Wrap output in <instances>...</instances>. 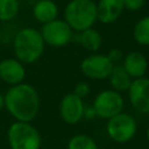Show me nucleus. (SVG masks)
<instances>
[{
  "label": "nucleus",
  "instance_id": "nucleus-12",
  "mask_svg": "<svg viewBox=\"0 0 149 149\" xmlns=\"http://www.w3.org/2000/svg\"><path fill=\"white\" fill-rule=\"evenodd\" d=\"M123 0H99L97 3L98 21L105 24L115 22L123 13Z\"/></svg>",
  "mask_w": 149,
  "mask_h": 149
},
{
  "label": "nucleus",
  "instance_id": "nucleus-1",
  "mask_svg": "<svg viewBox=\"0 0 149 149\" xmlns=\"http://www.w3.org/2000/svg\"><path fill=\"white\" fill-rule=\"evenodd\" d=\"M5 97V108L16 120L31 122L40 111V95L36 88L27 83L10 86Z\"/></svg>",
  "mask_w": 149,
  "mask_h": 149
},
{
  "label": "nucleus",
  "instance_id": "nucleus-22",
  "mask_svg": "<svg viewBox=\"0 0 149 149\" xmlns=\"http://www.w3.org/2000/svg\"><path fill=\"white\" fill-rule=\"evenodd\" d=\"M106 56L108 57V59H109L114 65H115V64H120V62H122V59H123V54H122V51H121L120 49H116V48L111 49L109 52H108Z\"/></svg>",
  "mask_w": 149,
  "mask_h": 149
},
{
  "label": "nucleus",
  "instance_id": "nucleus-2",
  "mask_svg": "<svg viewBox=\"0 0 149 149\" xmlns=\"http://www.w3.org/2000/svg\"><path fill=\"white\" fill-rule=\"evenodd\" d=\"M44 41L40 30L30 27L20 29L13 40V50L15 58L22 64H33L37 62L44 52Z\"/></svg>",
  "mask_w": 149,
  "mask_h": 149
},
{
  "label": "nucleus",
  "instance_id": "nucleus-15",
  "mask_svg": "<svg viewBox=\"0 0 149 149\" xmlns=\"http://www.w3.org/2000/svg\"><path fill=\"white\" fill-rule=\"evenodd\" d=\"M108 79H109L112 90H114L119 93L128 91V88L133 81V78L127 73V71L123 69V66L121 64H115L113 66Z\"/></svg>",
  "mask_w": 149,
  "mask_h": 149
},
{
  "label": "nucleus",
  "instance_id": "nucleus-24",
  "mask_svg": "<svg viewBox=\"0 0 149 149\" xmlns=\"http://www.w3.org/2000/svg\"><path fill=\"white\" fill-rule=\"evenodd\" d=\"M3 107H5V97H3V94L0 92V111H1Z\"/></svg>",
  "mask_w": 149,
  "mask_h": 149
},
{
  "label": "nucleus",
  "instance_id": "nucleus-18",
  "mask_svg": "<svg viewBox=\"0 0 149 149\" xmlns=\"http://www.w3.org/2000/svg\"><path fill=\"white\" fill-rule=\"evenodd\" d=\"M20 10L19 0H0V21L8 22L16 17Z\"/></svg>",
  "mask_w": 149,
  "mask_h": 149
},
{
  "label": "nucleus",
  "instance_id": "nucleus-14",
  "mask_svg": "<svg viewBox=\"0 0 149 149\" xmlns=\"http://www.w3.org/2000/svg\"><path fill=\"white\" fill-rule=\"evenodd\" d=\"M57 15L58 6L52 0H37L33 6V16L42 24L56 20Z\"/></svg>",
  "mask_w": 149,
  "mask_h": 149
},
{
  "label": "nucleus",
  "instance_id": "nucleus-21",
  "mask_svg": "<svg viewBox=\"0 0 149 149\" xmlns=\"http://www.w3.org/2000/svg\"><path fill=\"white\" fill-rule=\"evenodd\" d=\"M146 0H123L125 9H128L130 12H137L144 6Z\"/></svg>",
  "mask_w": 149,
  "mask_h": 149
},
{
  "label": "nucleus",
  "instance_id": "nucleus-17",
  "mask_svg": "<svg viewBox=\"0 0 149 149\" xmlns=\"http://www.w3.org/2000/svg\"><path fill=\"white\" fill-rule=\"evenodd\" d=\"M133 37L139 45L149 47V15L141 17L135 23Z\"/></svg>",
  "mask_w": 149,
  "mask_h": 149
},
{
  "label": "nucleus",
  "instance_id": "nucleus-9",
  "mask_svg": "<svg viewBox=\"0 0 149 149\" xmlns=\"http://www.w3.org/2000/svg\"><path fill=\"white\" fill-rule=\"evenodd\" d=\"M127 92L130 105L139 113H149V78L133 79Z\"/></svg>",
  "mask_w": 149,
  "mask_h": 149
},
{
  "label": "nucleus",
  "instance_id": "nucleus-20",
  "mask_svg": "<svg viewBox=\"0 0 149 149\" xmlns=\"http://www.w3.org/2000/svg\"><path fill=\"white\" fill-rule=\"evenodd\" d=\"M72 93H74L77 97L84 99V98L87 97L88 93H90V85H88L87 83H85V81H80V83H78V84L74 86V90H73Z\"/></svg>",
  "mask_w": 149,
  "mask_h": 149
},
{
  "label": "nucleus",
  "instance_id": "nucleus-13",
  "mask_svg": "<svg viewBox=\"0 0 149 149\" xmlns=\"http://www.w3.org/2000/svg\"><path fill=\"white\" fill-rule=\"evenodd\" d=\"M121 65L133 79L144 77L148 70L147 57L140 51H129L123 57Z\"/></svg>",
  "mask_w": 149,
  "mask_h": 149
},
{
  "label": "nucleus",
  "instance_id": "nucleus-25",
  "mask_svg": "<svg viewBox=\"0 0 149 149\" xmlns=\"http://www.w3.org/2000/svg\"><path fill=\"white\" fill-rule=\"evenodd\" d=\"M1 41H2V30L0 29V43H1Z\"/></svg>",
  "mask_w": 149,
  "mask_h": 149
},
{
  "label": "nucleus",
  "instance_id": "nucleus-26",
  "mask_svg": "<svg viewBox=\"0 0 149 149\" xmlns=\"http://www.w3.org/2000/svg\"><path fill=\"white\" fill-rule=\"evenodd\" d=\"M147 139H148V141H149V127H148V129H147Z\"/></svg>",
  "mask_w": 149,
  "mask_h": 149
},
{
  "label": "nucleus",
  "instance_id": "nucleus-23",
  "mask_svg": "<svg viewBox=\"0 0 149 149\" xmlns=\"http://www.w3.org/2000/svg\"><path fill=\"white\" fill-rule=\"evenodd\" d=\"M95 116H97V114H95L93 107H92V106H85L83 118H85V119H87V120H92V119H94Z\"/></svg>",
  "mask_w": 149,
  "mask_h": 149
},
{
  "label": "nucleus",
  "instance_id": "nucleus-6",
  "mask_svg": "<svg viewBox=\"0 0 149 149\" xmlns=\"http://www.w3.org/2000/svg\"><path fill=\"white\" fill-rule=\"evenodd\" d=\"M125 100L121 93L114 90H104L98 93L93 100L92 107L100 119L108 120L122 112Z\"/></svg>",
  "mask_w": 149,
  "mask_h": 149
},
{
  "label": "nucleus",
  "instance_id": "nucleus-4",
  "mask_svg": "<svg viewBox=\"0 0 149 149\" xmlns=\"http://www.w3.org/2000/svg\"><path fill=\"white\" fill-rule=\"evenodd\" d=\"M10 149H40L42 137L40 132L30 122H13L7 132Z\"/></svg>",
  "mask_w": 149,
  "mask_h": 149
},
{
  "label": "nucleus",
  "instance_id": "nucleus-16",
  "mask_svg": "<svg viewBox=\"0 0 149 149\" xmlns=\"http://www.w3.org/2000/svg\"><path fill=\"white\" fill-rule=\"evenodd\" d=\"M78 34H79V43L87 51L95 54L101 48L102 37H101V34L97 29L88 28V29H86L81 33H78Z\"/></svg>",
  "mask_w": 149,
  "mask_h": 149
},
{
  "label": "nucleus",
  "instance_id": "nucleus-8",
  "mask_svg": "<svg viewBox=\"0 0 149 149\" xmlns=\"http://www.w3.org/2000/svg\"><path fill=\"white\" fill-rule=\"evenodd\" d=\"M114 64L106 55L91 54L86 56L80 63V70L86 78L93 80L107 79L112 72Z\"/></svg>",
  "mask_w": 149,
  "mask_h": 149
},
{
  "label": "nucleus",
  "instance_id": "nucleus-3",
  "mask_svg": "<svg viewBox=\"0 0 149 149\" xmlns=\"http://www.w3.org/2000/svg\"><path fill=\"white\" fill-rule=\"evenodd\" d=\"M64 21L77 33L93 28L98 21L97 3L93 0L69 1L64 8Z\"/></svg>",
  "mask_w": 149,
  "mask_h": 149
},
{
  "label": "nucleus",
  "instance_id": "nucleus-11",
  "mask_svg": "<svg viewBox=\"0 0 149 149\" xmlns=\"http://www.w3.org/2000/svg\"><path fill=\"white\" fill-rule=\"evenodd\" d=\"M26 77L24 64L16 58H5L0 61V79L10 85H17L23 83Z\"/></svg>",
  "mask_w": 149,
  "mask_h": 149
},
{
  "label": "nucleus",
  "instance_id": "nucleus-5",
  "mask_svg": "<svg viewBox=\"0 0 149 149\" xmlns=\"http://www.w3.org/2000/svg\"><path fill=\"white\" fill-rule=\"evenodd\" d=\"M137 130L135 119L127 113H119L118 115L107 120L106 133L111 140L118 143H126L130 141Z\"/></svg>",
  "mask_w": 149,
  "mask_h": 149
},
{
  "label": "nucleus",
  "instance_id": "nucleus-7",
  "mask_svg": "<svg viewBox=\"0 0 149 149\" xmlns=\"http://www.w3.org/2000/svg\"><path fill=\"white\" fill-rule=\"evenodd\" d=\"M40 33L44 44L54 48H62L68 45L73 37V30L64 20L59 19L42 24Z\"/></svg>",
  "mask_w": 149,
  "mask_h": 149
},
{
  "label": "nucleus",
  "instance_id": "nucleus-10",
  "mask_svg": "<svg viewBox=\"0 0 149 149\" xmlns=\"http://www.w3.org/2000/svg\"><path fill=\"white\" fill-rule=\"evenodd\" d=\"M84 108L85 104L81 98L74 93H68L59 102V115L65 123L76 125L83 119Z\"/></svg>",
  "mask_w": 149,
  "mask_h": 149
},
{
  "label": "nucleus",
  "instance_id": "nucleus-19",
  "mask_svg": "<svg viewBox=\"0 0 149 149\" xmlns=\"http://www.w3.org/2000/svg\"><path fill=\"white\" fill-rule=\"evenodd\" d=\"M66 149H98V144L86 134H76L69 140Z\"/></svg>",
  "mask_w": 149,
  "mask_h": 149
}]
</instances>
